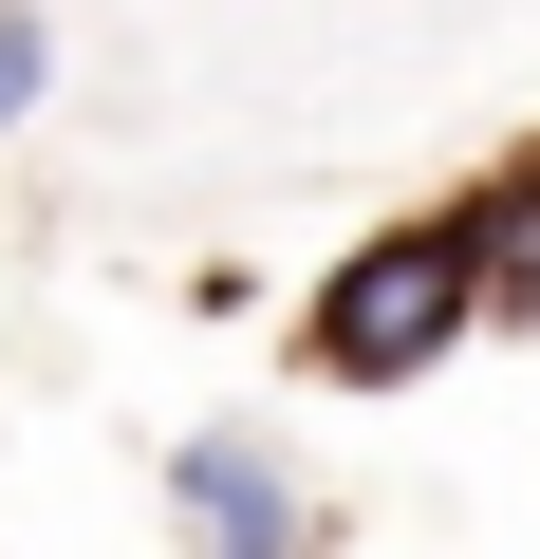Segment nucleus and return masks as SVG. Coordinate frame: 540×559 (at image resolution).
Segmentation results:
<instances>
[{
  "mask_svg": "<svg viewBox=\"0 0 540 559\" xmlns=\"http://www.w3.org/2000/svg\"><path fill=\"white\" fill-rule=\"evenodd\" d=\"M38 94H57V38H38V20H0V131H20Z\"/></svg>",
  "mask_w": 540,
  "mask_h": 559,
  "instance_id": "obj_4",
  "label": "nucleus"
},
{
  "mask_svg": "<svg viewBox=\"0 0 540 559\" xmlns=\"http://www.w3.org/2000/svg\"><path fill=\"white\" fill-rule=\"evenodd\" d=\"M466 261H484V318L540 336V168H503V187L466 205Z\"/></svg>",
  "mask_w": 540,
  "mask_h": 559,
  "instance_id": "obj_3",
  "label": "nucleus"
},
{
  "mask_svg": "<svg viewBox=\"0 0 540 559\" xmlns=\"http://www.w3.org/2000/svg\"><path fill=\"white\" fill-rule=\"evenodd\" d=\"M466 318H484V261H466V224H392V242H355V261L317 280V355H336L355 392L429 373Z\"/></svg>",
  "mask_w": 540,
  "mask_h": 559,
  "instance_id": "obj_1",
  "label": "nucleus"
},
{
  "mask_svg": "<svg viewBox=\"0 0 540 559\" xmlns=\"http://www.w3.org/2000/svg\"><path fill=\"white\" fill-rule=\"evenodd\" d=\"M168 503H187V540L205 559H299L317 522H299V485H280V448H242V429H205L187 466H168Z\"/></svg>",
  "mask_w": 540,
  "mask_h": 559,
  "instance_id": "obj_2",
  "label": "nucleus"
}]
</instances>
